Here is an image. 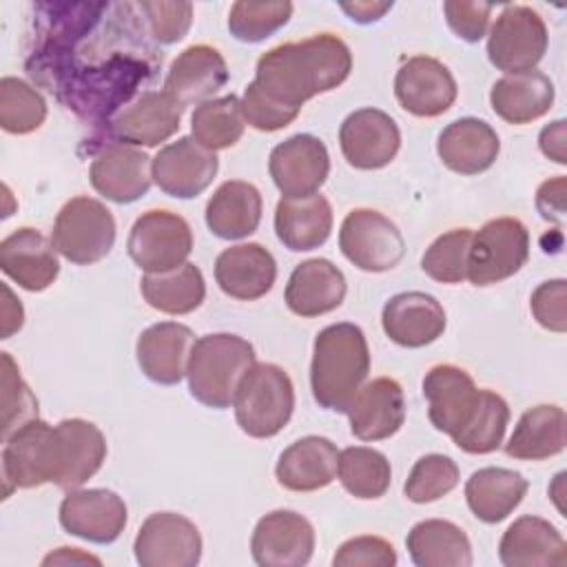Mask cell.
Listing matches in <instances>:
<instances>
[{
	"instance_id": "obj_1",
	"label": "cell",
	"mask_w": 567,
	"mask_h": 567,
	"mask_svg": "<svg viewBox=\"0 0 567 567\" xmlns=\"http://www.w3.org/2000/svg\"><path fill=\"white\" fill-rule=\"evenodd\" d=\"M350 71V47L334 33H315L301 42L268 49L257 60L252 84L266 97L301 111L315 95L343 84Z\"/></svg>"
},
{
	"instance_id": "obj_2",
	"label": "cell",
	"mask_w": 567,
	"mask_h": 567,
	"mask_svg": "<svg viewBox=\"0 0 567 567\" xmlns=\"http://www.w3.org/2000/svg\"><path fill=\"white\" fill-rule=\"evenodd\" d=\"M370 372V350L359 326L341 321L315 337L310 390L319 408L346 412Z\"/></svg>"
},
{
	"instance_id": "obj_3",
	"label": "cell",
	"mask_w": 567,
	"mask_h": 567,
	"mask_svg": "<svg viewBox=\"0 0 567 567\" xmlns=\"http://www.w3.org/2000/svg\"><path fill=\"white\" fill-rule=\"evenodd\" d=\"M252 363L255 348L239 334L215 332L195 339L186 365L190 396L213 410L230 408Z\"/></svg>"
},
{
	"instance_id": "obj_4",
	"label": "cell",
	"mask_w": 567,
	"mask_h": 567,
	"mask_svg": "<svg viewBox=\"0 0 567 567\" xmlns=\"http://www.w3.org/2000/svg\"><path fill=\"white\" fill-rule=\"evenodd\" d=\"M235 419L244 434L270 439L279 434L295 410V385L277 363L255 361L244 374L235 401Z\"/></svg>"
},
{
	"instance_id": "obj_5",
	"label": "cell",
	"mask_w": 567,
	"mask_h": 567,
	"mask_svg": "<svg viewBox=\"0 0 567 567\" xmlns=\"http://www.w3.org/2000/svg\"><path fill=\"white\" fill-rule=\"evenodd\" d=\"M115 230L113 213L100 199L78 195L60 208L51 241L66 261L91 266L111 252Z\"/></svg>"
},
{
	"instance_id": "obj_6",
	"label": "cell",
	"mask_w": 567,
	"mask_h": 567,
	"mask_svg": "<svg viewBox=\"0 0 567 567\" xmlns=\"http://www.w3.org/2000/svg\"><path fill=\"white\" fill-rule=\"evenodd\" d=\"M529 259V233L516 217L485 221L470 244L467 279L474 286H492L516 275Z\"/></svg>"
},
{
	"instance_id": "obj_7",
	"label": "cell",
	"mask_w": 567,
	"mask_h": 567,
	"mask_svg": "<svg viewBox=\"0 0 567 567\" xmlns=\"http://www.w3.org/2000/svg\"><path fill=\"white\" fill-rule=\"evenodd\" d=\"M128 257L144 272H166L186 264L193 250L190 224L166 208L142 213L126 239Z\"/></svg>"
},
{
	"instance_id": "obj_8",
	"label": "cell",
	"mask_w": 567,
	"mask_h": 567,
	"mask_svg": "<svg viewBox=\"0 0 567 567\" xmlns=\"http://www.w3.org/2000/svg\"><path fill=\"white\" fill-rule=\"evenodd\" d=\"M549 44L545 20L527 4L505 7L487 35V58L505 75L536 69Z\"/></svg>"
},
{
	"instance_id": "obj_9",
	"label": "cell",
	"mask_w": 567,
	"mask_h": 567,
	"mask_svg": "<svg viewBox=\"0 0 567 567\" xmlns=\"http://www.w3.org/2000/svg\"><path fill=\"white\" fill-rule=\"evenodd\" d=\"M339 248L359 270L385 272L403 259L405 239L399 226L383 213L354 208L341 221Z\"/></svg>"
},
{
	"instance_id": "obj_10",
	"label": "cell",
	"mask_w": 567,
	"mask_h": 567,
	"mask_svg": "<svg viewBox=\"0 0 567 567\" xmlns=\"http://www.w3.org/2000/svg\"><path fill=\"white\" fill-rule=\"evenodd\" d=\"M106 458L102 430L86 419H64L53 425L49 441V483L78 489L97 474Z\"/></svg>"
},
{
	"instance_id": "obj_11",
	"label": "cell",
	"mask_w": 567,
	"mask_h": 567,
	"mask_svg": "<svg viewBox=\"0 0 567 567\" xmlns=\"http://www.w3.org/2000/svg\"><path fill=\"white\" fill-rule=\"evenodd\" d=\"M133 554L142 567H195L202 558V534L177 512H155L142 523Z\"/></svg>"
},
{
	"instance_id": "obj_12",
	"label": "cell",
	"mask_w": 567,
	"mask_h": 567,
	"mask_svg": "<svg viewBox=\"0 0 567 567\" xmlns=\"http://www.w3.org/2000/svg\"><path fill=\"white\" fill-rule=\"evenodd\" d=\"M184 106L166 91H144L106 122L109 144L159 146L179 131Z\"/></svg>"
},
{
	"instance_id": "obj_13",
	"label": "cell",
	"mask_w": 567,
	"mask_h": 567,
	"mask_svg": "<svg viewBox=\"0 0 567 567\" xmlns=\"http://www.w3.org/2000/svg\"><path fill=\"white\" fill-rule=\"evenodd\" d=\"M315 551L312 523L292 509L261 516L250 536V554L259 567H301Z\"/></svg>"
},
{
	"instance_id": "obj_14",
	"label": "cell",
	"mask_w": 567,
	"mask_h": 567,
	"mask_svg": "<svg viewBox=\"0 0 567 567\" xmlns=\"http://www.w3.org/2000/svg\"><path fill=\"white\" fill-rule=\"evenodd\" d=\"M268 171L284 197H306L326 184L330 155L319 137L297 133L270 151Z\"/></svg>"
},
{
	"instance_id": "obj_15",
	"label": "cell",
	"mask_w": 567,
	"mask_h": 567,
	"mask_svg": "<svg viewBox=\"0 0 567 567\" xmlns=\"http://www.w3.org/2000/svg\"><path fill=\"white\" fill-rule=\"evenodd\" d=\"M219 171L215 151L204 148L184 135L157 151L153 157V182L157 188L177 199H190L204 193Z\"/></svg>"
},
{
	"instance_id": "obj_16",
	"label": "cell",
	"mask_w": 567,
	"mask_h": 567,
	"mask_svg": "<svg viewBox=\"0 0 567 567\" xmlns=\"http://www.w3.org/2000/svg\"><path fill=\"white\" fill-rule=\"evenodd\" d=\"M126 520V503L111 489H69L60 503V525L64 532L95 545L117 540Z\"/></svg>"
},
{
	"instance_id": "obj_17",
	"label": "cell",
	"mask_w": 567,
	"mask_h": 567,
	"mask_svg": "<svg viewBox=\"0 0 567 567\" xmlns=\"http://www.w3.org/2000/svg\"><path fill=\"white\" fill-rule=\"evenodd\" d=\"M339 144L352 168L377 171L396 157L401 148V131L385 111L365 106L352 111L341 122Z\"/></svg>"
},
{
	"instance_id": "obj_18",
	"label": "cell",
	"mask_w": 567,
	"mask_h": 567,
	"mask_svg": "<svg viewBox=\"0 0 567 567\" xmlns=\"http://www.w3.org/2000/svg\"><path fill=\"white\" fill-rule=\"evenodd\" d=\"M394 95L410 115L439 117L454 104L458 86L452 71L441 60L412 55L396 71Z\"/></svg>"
},
{
	"instance_id": "obj_19",
	"label": "cell",
	"mask_w": 567,
	"mask_h": 567,
	"mask_svg": "<svg viewBox=\"0 0 567 567\" xmlns=\"http://www.w3.org/2000/svg\"><path fill=\"white\" fill-rule=\"evenodd\" d=\"M89 179L95 193L115 204L144 197L153 184V159L126 144H106L91 162Z\"/></svg>"
},
{
	"instance_id": "obj_20",
	"label": "cell",
	"mask_w": 567,
	"mask_h": 567,
	"mask_svg": "<svg viewBox=\"0 0 567 567\" xmlns=\"http://www.w3.org/2000/svg\"><path fill=\"white\" fill-rule=\"evenodd\" d=\"M478 388L467 370L454 363H439L423 377V396L427 401L430 423L450 439L470 421Z\"/></svg>"
},
{
	"instance_id": "obj_21",
	"label": "cell",
	"mask_w": 567,
	"mask_h": 567,
	"mask_svg": "<svg viewBox=\"0 0 567 567\" xmlns=\"http://www.w3.org/2000/svg\"><path fill=\"white\" fill-rule=\"evenodd\" d=\"M0 268L20 288L42 292L60 275L58 250L38 228L22 226L0 241Z\"/></svg>"
},
{
	"instance_id": "obj_22",
	"label": "cell",
	"mask_w": 567,
	"mask_h": 567,
	"mask_svg": "<svg viewBox=\"0 0 567 567\" xmlns=\"http://www.w3.org/2000/svg\"><path fill=\"white\" fill-rule=\"evenodd\" d=\"M445 310L441 301L421 290H408L390 297L381 310V326L390 341L403 348H423L434 343L445 330Z\"/></svg>"
},
{
	"instance_id": "obj_23",
	"label": "cell",
	"mask_w": 567,
	"mask_h": 567,
	"mask_svg": "<svg viewBox=\"0 0 567 567\" xmlns=\"http://www.w3.org/2000/svg\"><path fill=\"white\" fill-rule=\"evenodd\" d=\"M350 432L359 441H383L394 436L405 423V396L399 381L377 377L363 383L350 408Z\"/></svg>"
},
{
	"instance_id": "obj_24",
	"label": "cell",
	"mask_w": 567,
	"mask_h": 567,
	"mask_svg": "<svg viewBox=\"0 0 567 567\" xmlns=\"http://www.w3.org/2000/svg\"><path fill=\"white\" fill-rule=\"evenodd\" d=\"M195 334L177 321L148 326L135 343L137 365L146 379L159 385H177L186 377V365Z\"/></svg>"
},
{
	"instance_id": "obj_25",
	"label": "cell",
	"mask_w": 567,
	"mask_h": 567,
	"mask_svg": "<svg viewBox=\"0 0 567 567\" xmlns=\"http://www.w3.org/2000/svg\"><path fill=\"white\" fill-rule=\"evenodd\" d=\"M275 279L277 261L261 244H237L224 248L215 259V281L233 299H261L272 290Z\"/></svg>"
},
{
	"instance_id": "obj_26",
	"label": "cell",
	"mask_w": 567,
	"mask_h": 567,
	"mask_svg": "<svg viewBox=\"0 0 567 567\" xmlns=\"http://www.w3.org/2000/svg\"><path fill=\"white\" fill-rule=\"evenodd\" d=\"M228 82L224 55L210 44H193L184 49L168 66L164 91L182 106L213 100Z\"/></svg>"
},
{
	"instance_id": "obj_27",
	"label": "cell",
	"mask_w": 567,
	"mask_h": 567,
	"mask_svg": "<svg viewBox=\"0 0 567 567\" xmlns=\"http://www.w3.org/2000/svg\"><path fill=\"white\" fill-rule=\"evenodd\" d=\"M53 425L40 416L4 439L2 481L4 498L11 489H31L49 483V441Z\"/></svg>"
},
{
	"instance_id": "obj_28",
	"label": "cell",
	"mask_w": 567,
	"mask_h": 567,
	"mask_svg": "<svg viewBox=\"0 0 567 567\" xmlns=\"http://www.w3.org/2000/svg\"><path fill=\"white\" fill-rule=\"evenodd\" d=\"M343 272L323 257L306 259L295 266L286 284V306L297 317H319L337 310L346 299Z\"/></svg>"
},
{
	"instance_id": "obj_29",
	"label": "cell",
	"mask_w": 567,
	"mask_h": 567,
	"mask_svg": "<svg viewBox=\"0 0 567 567\" xmlns=\"http://www.w3.org/2000/svg\"><path fill=\"white\" fill-rule=\"evenodd\" d=\"M498 558L505 567H563L567 565V543L549 520L527 514L501 536Z\"/></svg>"
},
{
	"instance_id": "obj_30",
	"label": "cell",
	"mask_w": 567,
	"mask_h": 567,
	"mask_svg": "<svg viewBox=\"0 0 567 567\" xmlns=\"http://www.w3.org/2000/svg\"><path fill=\"white\" fill-rule=\"evenodd\" d=\"M339 450L326 436H303L288 445L275 465L277 483L290 492H317L337 478Z\"/></svg>"
},
{
	"instance_id": "obj_31",
	"label": "cell",
	"mask_w": 567,
	"mask_h": 567,
	"mask_svg": "<svg viewBox=\"0 0 567 567\" xmlns=\"http://www.w3.org/2000/svg\"><path fill=\"white\" fill-rule=\"evenodd\" d=\"M441 162L461 175H478L496 162L501 140L496 131L478 117H461L450 122L436 140Z\"/></svg>"
},
{
	"instance_id": "obj_32",
	"label": "cell",
	"mask_w": 567,
	"mask_h": 567,
	"mask_svg": "<svg viewBox=\"0 0 567 567\" xmlns=\"http://www.w3.org/2000/svg\"><path fill=\"white\" fill-rule=\"evenodd\" d=\"M332 230V206L315 193L306 197H281L275 208L277 239L292 252L323 246Z\"/></svg>"
},
{
	"instance_id": "obj_33",
	"label": "cell",
	"mask_w": 567,
	"mask_h": 567,
	"mask_svg": "<svg viewBox=\"0 0 567 567\" xmlns=\"http://www.w3.org/2000/svg\"><path fill=\"white\" fill-rule=\"evenodd\" d=\"M556 97L554 82L538 69L503 75L492 84L489 104L507 124H529L549 113Z\"/></svg>"
},
{
	"instance_id": "obj_34",
	"label": "cell",
	"mask_w": 567,
	"mask_h": 567,
	"mask_svg": "<svg viewBox=\"0 0 567 567\" xmlns=\"http://www.w3.org/2000/svg\"><path fill=\"white\" fill-rule=\"evenodd\" d=\"M261 193L257 186L228 179L224 182L206 204V226L219 239H244L252 235L261 221Z\"/></svg>"
},
{
	"instance_id": "obj_35",
	"label": "cell",
	"mask_w": 567,
	"mask_h": 567,
	"mask_svg": "<svg viewBox=\"0 0 567 567\" xmlns=\"http://www.w3.org/2000/svg\"><path fill=\"white\" fill-rule=\"evenodd\" d=\"M527 487L529 483L520 472L507 467H481L465 483V501L478 520L496 525L523 503Z\"/></svg>"
},
{
	"instance_id": "obj_36",
	"label": "cell",
	"mask_w": 567,
	"mask_h": 567,
	"mask_svg": "<svg viewBox=\"0 0 567 567\" xmlns=\"http://www.w3.org/2000/svg\"><path fill=\"white\" fill-rule=\"evenodd\" d=\"M565 410L540 403L525 410L505 443V454L518 461H543L565 450Z\"/></svg>"
},
{
	"instance_id": "obj_37",
	"label": "cell",
	"mask_w": 567,
	"mask_h": 567,
	"mask_svg": "<svg viewBox=\"0 0 567 567\" xmlns=\"http://www.w3.org/2000/svg\"><path fill=\"white\" fill-rule=\"evenodd\" d=\"M408 554L416 567H470L472 543L467 534L443 518L416 523L405 538Z\"/></svg>"
},
{
	"instance_id": "obj_38",
	"label": "cell",
	"mask_w": 567,
	"mask_h": 567,
	"mask_svg": "<svg viewBox=\"0 0 567 567\" xmlns=\"http://www.w3.org/2000/svg\"><path fill=\"white\" fill-rule=\"evenodd\" d=\"M144 301L164 315H188L197 310L206 297L202 270L186 261L166 272H146L140 281Z\"/></svg>"
},
{
	"instance_id": "obj_39",
	"label": "cell",
	"mask_w": 567,
	"mask_h": 567,
	"mask_svg": "<svg viewBox=\"0 0 567 567\" xmlns=\"http://www.w3.org/2000/svg\"><path fill=\"white\" fill-rule=\"evenodd\" d=\"M244 113L237 95L213 97L195 106L190 115V133L197 144L208 151L235 146L244 135Z\"/></svg>"
},
{
	"instance_id": "obj_40",
	"label": "cell",
	"mask_w": 567,
	"mask_h": 567,
	"mask_svg": "<svg viewBox=\"0 0 567 567\" xmlns=\"http://www.w3.org/2000/svg\"><path fill=\"white\" fill-rule=\"evenodd\" d=\"M509 423V405L494 390H481L478 403L470 421L452 436L454 445L467 454L496 452L505 439Z\"/></svg>"
},
{
	"instance_id": "obj_41",
	"label": "cell",
	"mask_w": 567,
	"mask_h": 567,
	"mask_svg": "<svg viewBox=\"0 0 567 567\" xmlns=\"http://www.w3.org/2000/svg\"><path fill=\"white\" fill-rule=\"evenodd\" d=\"M339 481L348 494L361 501L381 498L392 483V467L383 452L365 445L339 452Z\"/></svg>"
},
{
	"instance_id": "obj_42",
	"label": "cell",
	"mask_w": 567,
	"mask_h": 567,
	"mask_svg": "<svg viewBox=\"0 0 567 567\" xmlns=\"http://www.w3.org/2000/svg\"><path fill=\"white\" fill-rule=\"evenodd\" d=\"M47 120V100L20 78L0 80V126L11 135L38 131Z\"/></svg>"
},
{
	"instance_id": "obj_43",
	"label": "cell",
	"mask_w": 567,
	"mask_h": 567,
	"mask_svg": "<svg viewBox=\"0 0 567 567\" xmlns=\"http://www.w3.org/2000/svg\"><path fill=\"white\" fill-rule=\"evenodd\" d=\"M472 235L470 228H452L439 235L421 257L423 272L439 284H461L467 279Z\"/></svg>"
},
{
	"instance_id": "obj_44",
	"label": "cell",
	"mask_w": 567,
	"mask_h": 567,
	"mask_svg": "<svg viewBox=\"0 0 567 567\" xmlns=\"http://www.w3.org/2000/svg\"><path fill=\"white\" fill-rule=\"evenodd\" d=\"M292 9V2L239 0L228 11V31L239 42H261L288 24Z\"/></svg>"
},
{
	"instance_id": "obj_45",
	"label": "cell",
	"mask_w": 567,
	"mask_h": 567,
	"mask_svg": "<svg viewBox=\"0 0 567 567\" xmlns=\"http://www.w3.org/2000/svg\"><path fill=\"white\" fill-rule=\"evenodd\" d=\"M458 465L445 454H425L421 456L403 485L408 501L425 505L447 496L458 485Z\"/></svg>"
},
{
	"instance_id": "obj_46",
	"label": "cell",
	"mask_w": 567,
	"mask_h": 567,
	"mask_svg": "<svg viewBox=\"0 0 567 567\" xmlns=\"http://www.w3.org/2000/svg\"><path fill=\"white\" fill-rule=\"evenodd\" d=\"M33 419H38V399L11 354L2 352V441Z\"/></svg>"
},
{
	"instance_id": "obj_47",
	"label": "cell",
	"mask_w": 567,
	"mask_h": 567,
	"mask_svg": "<svg viewBox=\"0 0 567 567\" xmlns=\"http://www.w3.org/2000/svg\"><path fill=\"white\" fill-rule=\"evenodd\" d=\"M140 13L144 16L146 33L157 44H175L179 42L193 22V4L190 2H164V0H144L137 2Z\"/></svg>"
},
{
	"instance_id": "obj_48",
	"label": "cell",
	"mask_w": 567,
	"mask_h": 567,
	"mask_svg": "<svg viewBox=\"0 0 567 567\" xmlns=\"http://www.w3.org/2000/svg\"><path fill=\"white\" fill-rule=\"evenodd\" d=\"M239 102H241V113H244L246 124L257 131H264V133L286 128L299 115L297 109H288V106L266 97L252 82L246 86Z\"/></svg>"
},
{
	"instance_id": "obj_49",
	"label": "cell",
	"mask_w": 567,
	"mask_h": 567,
	"mask_svg": "<svg viewBox=\"0 0 567 567\" xmlns=\"http://www.w3.org/2000/svg\"><path fill=\"white\" fill-rule=\"evenodd\" d=\"M332 565L334 567H394L396 551L392 543L381 536H354L337 549Z\"/></svg>"
},
{
	"instance_id": "obj_50",
	"label": "cell",
	"mask_w": 567,
	"mask_h": 567,
	"mask_svg": "<svg viewBox=\"0 0 567 567\" xmlns=\"http://www.w3.org/2000/svg\"><path fill=\"white\" fill-rule=\"evenodd\" d=\"M567 284L565 279H549L543 281L529 299V308L534 319L549 332H565L567 330Z\"/></svg>"
},
{
	"instance_id": "obj_51",
	"label": "cell",
	"mask_w": 567,
	"mask_h": 567,
	"mask_svg": "<svg viewBox=\"0 0 567 567\" xmlns=\"http://www.w3.org/2000/svg\"><path fill=\"white\" fill-rule=\"evenodd\" d=\"M492 4L485 2H465V0H447L443 2V13L450 29L465 42H478L489 24Z\"/></svg>"
},
{
	"instance_id": "obj_52",
	"label": "cell",
	"mask_w": 567,
	"mask_h": 567,
	"mask_svg": "<svg viewBox=\"0 0 567 567\" xmlns=\"http://www.w3.org/2000/svg\"><path fill=\"white\" fill-rule=\"evenodd\" d=\"M565 190H567L565 175L547 179L538 186V190H536V210L540 213V217L545 221L563 226V221H565Z\"/></svg>"
},
{
	"instance_id": "obj_53",
	"label": "cell",
	"mask_w": 567,
	"mask_h": 567,
	"mask_svg": "<svg viewBox=\"0 0 567 567\" xmlns=\"http://www.w3.org/2000/svg\"><path fill=\"white\" fill-rule=\"evenodd\" d=\"M538 146L545 157L554 159L556 164H567V151H565V120H556L547 126H543L538 135Z\"/></svg>"
},
{
	"instance_id": "obj_54",
	"label": "cell",
	"mask_w": 567,
	"mask_h": 567,
	"mask_svg": "<svg viewBox=\"0 0 567 567\" xmlns=\"http://www.w3.org/2000/svg\"><path fill=\"white\" fill-rule=\"evenodd\" d=\"M24 323V310L20 299L13 297L11 288L7 284H2V339H9L13 332H18Z\"/></svg>"
},
{
	"instance_id": "obj_55",
	"label": "cell",
	"mask_w": 567,
	"mask_h": 567,
	"mask_svg": "<svg viewBox=\"0 0 567 567\" xmlns=\"http://www.w3.org/2000/svg\"><path fill=\"white\" fill-rule=\"evenodd\" d=\"M341 11L352 20V22H359V24H368V22H377L381 20L390 9H392V2H341L339 4Z\"/></svg>"
},
{
	"instance_id": "obj_56",
	"label": "cell",
	"mask_w": 567,
	"mask_h": 567,
	"mask_svg": "<svg viewBox=\"0 0 567 567\" xmlns=\"http://www.w3.org/2000/svg\"><path fill=\"white\" fill-rule=\"evenodd\" d=\"M75 565V563H93V565H102L100 558L91 556V554H84L82 549L78 547H60L58 551H51L49 556H44L42 565Z\"/></svg>"
}]
</instances>
